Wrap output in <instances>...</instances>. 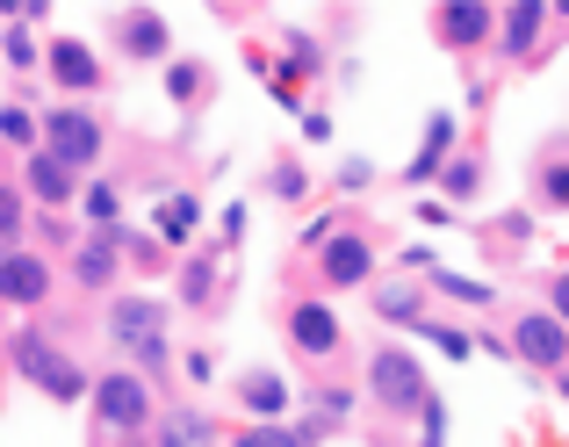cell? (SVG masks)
I'll use <instances>...</instances> for the list:
<instances>
[{
	"label": "cell",
	"instance_id": "ffe728a7",
	"mask_svg": "<svg viewBox=\"0 0 569 447\" xmlns=\"http://www.w3.org/2000/svg\"><path fill=\"white\" fill-rule=\"evenodd\" d=\"M512 347L527 354L533 368H562V361H569V325H562V318H548V310H533V318H519Z\"/></svg>",
	"mask_w": 569,
	"mask_h": 447
},
{
	"label": "cell",
	"instance_id": "ba28073f",
	"mask_svg": "<svg viewBox=\"0 0 569 447\" xmlns=\"http://www.w3.org/2000/svg\"><path fill=\"white\" fill-rule=\"evenodd\" d=\"M173 304L188 310V318H217L223 304H231V260H223L217 246H194L173 260Z\"/></svg>",
	"mask_w": 569,
	"mask_h": 447
},
{
	"label": "cell",
	"instance_id": "30bf717a",
	"mask_svg": "<svg viewBox=\"0 0 569 447\" xmlns=\"http://www.w3.org/2000/svg\"><path fill=\"white\" fill-rule=\"evenodd\" d=\"M281 332H289V347L303 354V361H339V347H347V325H339V310L325 304V296H289L281 304Z\"/></svg>",
	"mask_w": 569,
	"mask_h": 447
},
{
	"label": "cell",
	"instance_id": "d4e9b609",
	"mask_svg": "<svg viewBox=\"0 0 569 447\" xmlns=\"http://www.w3.org/2000/svg\"><path fill=\"white\" fill-rule=\"evenodd\" d=\"M123 267H138L144 281H159V275H173V252L159 246L152 231H138V224H123Z\"/></svg>",
	"mask_w": 569,
	"mask_h": 447
},
{
	"label": "cell",
	"instance_id": "8fae6325",
	"mask_svg": "<svg viewBox=\"0 0 569 447\" xmlns=\"http://www.w3.org/2000/svg\"><path fill=\"white\" fill-rule=\"evenodd\" d=\"M14 181H22V196H29V210H51V217H72V202H80V188H87V173H72L66 159H51L37 145L29 159H14Z\"/></svg>",
	"mask_w": 569,
	"mask_h": 447
},
{
	"label": "cell",
	"instance_id": "3957f363",
	"mask_svg": "<svg viewBox=\"0 0 569 447\" xmlns=\"http://www.w3.org/2000/svg\"><path fill=\"white\" fill-rule=\"evenodd\" d=\"M8 376H22L29 390L51 397V405H87V390H94V368L58 332H43V325H14L8 332Z\"/></svg>",
	"mask_w": 569,
	"mask_h": 447
},
{
	"label": "cell",
	"instance_id": "6da1fadb",
	"mask_svg": "<svg viewBox=\"0 0 569 447\" xmlns=\"http://www.w3.org/2000/svg\"><path fill=\"white\" fill-rule=\"evenodd\" d=\"M101 332H109L116 361L138 368L144 383H167L173 368V296H144V289H116L109 304H101Z\"/></svg>",
	"mask_w": 569,
	"mask_h": 447
},
{
	"label": "cell",
	"instance_id": "83f0119b",
	"mask_svg": "<svg viewBox=\"0 0 569 447\" xmlns=\"http://www.w3.org/2000/svg\"><path fill=\"white\" fill-rule=\"evenodd\" d=\"M267 196H274V202H303L310 196V173H303V159H296V152H281L274 167H267Z\"/></svg>",
	"mask_w": 569,
	"mask_h": 447
},
{
	"label": "cell",
	"instance_id": "d590c367",
	"mask_svg": "<svg viewBox=\"0 0 569 447\" xmlns=\"http://www.w3.org/2000/svg\"><path fill=\"white\" fill-rule=\"evenodd\" d=\"M426 339L447 354V361H461V354H469V332H455V325H426Z\"/></svg>",
	"mask_w": 569,
	"mask_h": 447
},
{
	"label": "cell",
	"instance_id": "9a60e30c",
	"mask_svg": "<svg viewBox=\"0 0 569 447\" xmlns=\"http://www.w3.org/2000/svg\"><path fill=\"white\" fill-rule=\"evenodd\" d=\"M152 238L173 252V260L194 252V246H202V196H194V188H167L159 210H152Z\"/></svg>",
	"mask_w": 569,
	"mask_h": 447
},
{
	"label": "cell",
	"instance_id": "44dd1931",
	"mask_svg": "<svg viewBox=\"0 0 569 447\" xmlns=\"http://www.w3.org/2000/svg\"><path fill=\"white\" fill-rule=\"evenodd\" d=\"M447 152H455V116H432V123H426V138H418V152H411V167H403V181H411V188L440 181Z\"/></svg>",
	"mask_w": 569,
	"mask_h": 447
},
{
	"label": "cell",
	"instance_id": "7a4b0ae2",
	"mask_svg": "<svg viewBox=\"0 0 569 447\" xmlns=\"http://www.w3.org/2000/svg\"><path fill=\"white\" fill-rule=\"evenodd\" d=\"M167 411V397L138 376V368H101L87 390V447H152V426Z\"/></svg>",
	"mask_w": 569,
	"mask_h": 447
},
{
	"label": "cell",
	"instance_id": "5bb4252c",
	"mask_svg": "<svg viewBox=\"0 0 569 447\" xmlns=\"http://www.w3.org/2000/svg\"><path fill=\"white\" fill-rule=\"evenodd\" d=\"M318 281L325 289H368L376 281V238L368 231H339L318 246Z\"/></svg>",
	"mask_w": 569,
	"mask_h": 447
},
{
	"label": "cell",
	"instance_id": "484cf974",
	"mask_svg": "<svg viewBox=\"0 0 569 447\" xmlns=\"http://www.w3.org/2000/svg\"><path fill=\"white\" fill-rule=\"evenodd\" d=\"M541 22H548V8L541 0H519V8H505V58H527L533 51V37H541Z\"/></svg>",
	"mask_w": 569,
	"mask_h": 447
},
{
	"label": "cell",
	"instance_id": "4316f807",
	"mask_svg": "<svg viewBox=\"0 0 569 447\" xmlns=\"http://www.w3.org/2000/svg\"><path fill=\"white\" fill-rule=\"evenodd\" d=\"M0 58H8V72H37L43 66V37L22 29V22H8V29H0Z\"/></svg>",
	"mask_w": 569,
	"mask_h": 447
},
{
	"label": "cell",
	"instance_id": "8992f818",
	"mask_svg": "<svg viewBox=\"0 0 569 447\" xmlns=\"http://www.w3.org/2000/svg\"><path fill=\"white\" fill-rule=\"evenodd\" d=\"M368 397H376L389 419H418V411L432 405L426 368H418L403 347H376V354H368Z\"/></svg>",
	"mask_w": 569,
	"mask_h": 447
},
{
	"label": "cell",
	"instance_id": "f1b7e54d",
	"mask_svg": "<svg viewBox=\"0 0 569 447\" xmlns=\"http://www.w3.org/2000/svg\"><path fill=\"white\" fill-rule=\"evenodd\" d=\"M376 318L382 325H426V296L418 289H376Z\"/></svg>",
	"mask_w": 569,
	"mask_h": 447
},
{
	"label": "cell",
	"instance_id": "603a6c76",
	"mask_svg": "<svg viewBox=\"0 0 569 447\" xmlns=\"http://www.w3.org/2000/svg\"><path fill=\"white\" fill-rule=\"evenodd\" d=\"M0 145H8L14 159H29L43 145V130H37V101H8L0 95Z\"/></svg>",
	"mask_w": 569,
	"mask_h": 447
},
{
	"label": "cell",
	"instance_id": "d6a6232c",
	"mask_svg": "<svg viewBox=\"0 0 569 447\" xmlns=\"http://www.w3.org/2000/svg\"><path fill=\"white\" fill-rule=\"evenodd\" d=\"M173 361H181V376L194 383V390H209V376H217V354H209V347H181Z\"/></svg>",
	"mask_w": 569,
	"mask_h": 447
},
{
	"label": "cell",
	"instance_id": "52a82bcc",
	"mask_svg": "<svg viewBox=\"0 0 569 447\" xmlns=\"http://www.w3.org/2000/svg\"><path fill=\"white\" fill-rule=\"evenodd\" d=\"M66 281L87 304H109L123 289V224L116 231H80V246L66 252Z\"/></svg>",
	"mask_w": 569,
	"mask_h": 447
},
{
	"label": "cell",
	"instance_id": "5b68a950",
	"mask_svg": "<svg viewBox=\"0 0 569 447\" xmlns=\"http://www.w3.org/2000/svg\"><path fill=\"white\" fill-rule=\"evenodd\" d=\"M43 72H51L58 101H101L116 80V66L87 37H43Z\"/></svg>",
	"mask_w": 569,
	"mask_h": 447
},
{
	"label": "cell",
	"instance_id": "74e56055",
	"mask_svg": "<svg viewBox=\"0 0 569 447\" xmlns=\"http://www.w3.org/2000/svg\"><path fill=\"white\" fill-rule=\"evenodd\" d=\"M541 196H548V202H569V167L548 173V181H541Z\"/></svg>",
	"mask_w": 569,
	"mask_h": 447
},
{
	"label": "cell",
	"instance_id": "8d00e7d4",
	"mask_svg": "<svg viewBox=\"0 0 569 447\" xmlns=\"http://www.w3.org/2000/svg\"><path fill=\"white\" fill-rule=\"evenodd\" d=\"M303 138L325 145V138H332V116H325V109H303Z\"/></svg>",
	"mask_w": 569,
	"mask_h": 447
},
{
	"label": "cell",
	"instance_id": "277c9868",
	"mask_svg": "<svg viewBox=\"0 0 569 447\" xmlns=\"http://www.w3.org/2000/svg\"><path fill=\"white\" fill-rule=\"evenodd\" d=\"M37 130H43V152L66 159L72 173H101V159L116 145V123L94 101H51V109H37Z\"/></svg>",
	"mask_w": 569,
	"mask_h": 447
},
{
	"label": "cell",
	"instance_id": "4dcf8cb0",
	"mask_svg": "<svg viewBox=\"0 0 569 447\" xmlns=\"http://www.w3.org/2000/svg\"><path fill=\"white\" fill-rule=\"evenodd\" d=\"M246 224H252V210H246V202H231V210H223V217H217V238H209V246H217V252H223V260H231V252H238V246H246Z\"/></svg>",
	"mask_w": 569,
	"mask_h": 447
},
{
	"label": "cell",
	"instance_id": "e0dca14e",
	"mask_svg": "<svg viewBox=\"0 0 569 447\" xmlns=\"http://www.w3.org/2000/svg\"><path fill=\"white\" fill-rule=\"evenodd\" d=\"M123 173H87V188H80V202H72V224L80 231H116L123 224Z\"/></svg>",
	"mask_w": 569,
	"mask_h": 447
},
{
	"label": "cell",
	"instance_id": "e575fe53",
	"mask_svg": "<svg viewBox=\"0 0 569 447\" xmlns=\"http://www.w3.org/2000/svg\"><path fill=\"white\" fill-rule=\"evenodd\" d=\"M332 181H339V196H361V188L376 181V167H368V159H347V167H339Z\"/></svg>",
	"mask_w": 569,
	"mask_h": 447
},
{
	"label": "cell",
	"instance_id": "9c48e42d",
	"mask_svg": "<svg viewBox=\"0 0 569 447\" xmlns=\"http://www.w3.org/2000/svg\"><path fill=\"white\" fill-rule=\"evenodd\" d=\"M109 51L123 58V66H167L173 58V22L159 8H144V0H130V8L109 14Z\"/></svg>",
	"mask_w": 569,
	"mask_h": 447
},
{
	"label": "cell",
	"instance_id": "2e32d148",
	"mask_svg": "<svg viewBox=\"0 0 569 447\" xmlns=\"http://www.w3.org/2000/svg\"><path fill=\"white\" fill-rule=\"evenodd\" d=\"M159 87H167V101L181 116H202L209 101H217V66H209V58H167V66H159Z\"/></svg>",
	"mask_w": 569,
	"mask_h": 447
},
{
	"label": "cell",
	"instance_id": "836d02e7",
	"mask_svg": "<svg viewBox=\"0 0 569 447\" xmlns=\"http://www.w3.org/2000/svg\"><path fill=\"white\" fill-rule=\"evenodd\" d=\"M432 289L455 296V304H490V289H483V281H469V275H432Z\"/></svg>",
	"mask_w": 569,
	"mask_h": 447
},
{
	"label": "cell",
	"instance_id": "ab89813d",
	"mask_svg": "<svg viewBox=\"0 0 569 447\" xmlns=\"http://www.w3.org/2000/svg\"><path fill=\"white\" fill-rule=\"evenodd\" d=\"M0 405H8V361H0Z\"/></svg>",
	"mask_w": 569,
	"mask_h": 447
},
{
	"label": "cell",
	"instance_id": "d6986e66",
	"mask_svg": "<svg viewBox=\"0 0 569 447\" xmlns=\"http://www.w3.org/2000/svg\"><path fill=\"white\" fill-rule=\"evenodd\" d=\"M490 29H498V14H490L483 0H447V8L432 14V37H440L447 51H476Z\"/></svg>",
	"mask_w": 569,
	"mask_h": 447
},
{
	"label": "cell",
	"instance_id": "7c38bea8",
	"mask_svg": "<svg viewBox=\"0 0 569 447\" xmlns=\"http://www.w3.org/2000/svg\"><path fill=\"white\" fill-rule=\"evenodd\" d=\"M58 296V260L37 246H14L0 260V310H43Z\"/></svg>",
	"mask_w": 569,
	"mask_h": 447
},
{
	"label": "cell",
	"instance_id": "7402d4cb",
	"mask_svg": "<svg viewBox=\"0 0 569 447\" xmlns=\"http://www.w3.org/2000/svg\"><path fill=\"white\" fill-rule=\"evenodd\" d=\"M274 72L281 80H296V87H310L325 72V43L310 37V29H289V37H281V58H274Z\"/></svg>",
	"mask_w": 569,
	"mask_h": 447
},
{
	"label": "cell",
	"instance_id": "4fadbf2b",
	"mask_svg": "<svg viewBox=\"0 0 569 447\" xmlns=\"http://www.w3.org/2000/svg\"><path fill=\"white\" fill-rule=\"evenodd\" d=\"M231 405L246 411V426H289L296 390H289V376H281V368L252 361V368H238V376H231Z\"/></svg>",
	"mask_w": 569,
	"mask_h": 447
},
{
	"label": "cell",
	"instance_id": "f546056e",
	"mask_svg": "<svg viewBox=\"0 0 569 447\" xmlns=\"http://www.w3.org/2000/svg\"><path fill=\"white\" fill-rule=\"evenodd\" d=\"M223 447H303V434L296 426H231Z\"/></svg>",
	"mask_w": 569,
	"mask_h": 447
},
{
	"label": "cell",
	"instance_id": "ac0fdd59",
	"mask_svg": "<svg viewBox=\"0 0 569 447\" xmlns=\"http://www.w3.org/2000/svg\"><path fill=\"white\" fill-rule=\"evenodd\" d=\"M152 447H223V426L209 419V405H167L152 426Z\"/></svg>",
	"mask_w": 569,
	"mask_h": 447
},
{
	"label": "cell",
	"instance_id": "f35d334b",
	"mask_svg": "<svg viewBox=\"0 0 569 447\" xmlns=\"http://www.w3.org/2000/svg\"><path fill=\"white\" fill-rule=\"evenodd\" d=\"M556 310H562V318H569V281H556Z\"/></svg>",
	"mask_w": 569,
	"mask_h": 447
},
{
	"label": "cell",
	"instance_id": "cb8c5ba5",
	"mask_svg": "<svg viewBox=\"0 0 569 447\" xmlns=\"http://www.w3.org/2000/svg\"><path fill=\"white\" fill-rule=\"evenodd\" d=\"M14 246H29V196L14 173H0V252H14Z\"/></svg>",
	"mask_w": 569,
	"mask_h": 447
},
{
	"label": "cell",
	"instance_id": "1f68e13d",
	"mask_svg": "<svg viewBox=\"0 0 569 447\" xmlns=\"http://www.w3.org/2000/svg\"><path fill=\"white\" fill-rule=\"evenodd\" d=\"M440 181H447V196H455V202H469L476 188H483V167H476V159H455V167H447Z\"/></svg>",
	"mask_w": 569,
	"mask_h": 447
}]
</instances>
